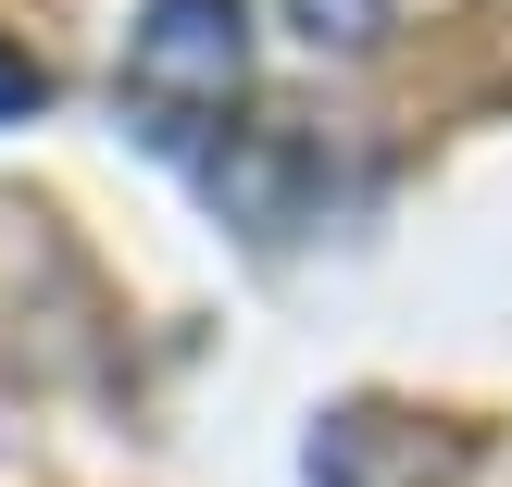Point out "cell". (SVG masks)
<instances>
[{
  "label": "cell",
  "mask_w": 512,
  "mask_h": 487,
  "mask_svg": "<svg viewBox=\"0 0 512 487\" xmlns=\"http://www.w3.org/2000/svg\"><path fill=\"white\" fill-rule=\"evenodd\" d=\"M250 100V0H150L125 25V113L163 150H213V125Z\"/></svg>",
  "instance_id": "cell-1"
},
{
  "label": "cell",
  "mask_w": 512,
  "mask_h": 487,
  "mask_svg": "<svg viewBox=\"0 0 512 487\" xmlns=\"http://www.w3.org/2000/svg\"><path fill=\"white\" fill-rule=\"evenodd\" d=\"M288 13H300V38H313V50H325V38H338V50H363L375 25H388V0H288Z\"/></svg>",
  "instance_id": "cell-2"
},
{
  "label": "cell",
  "mask_w": 512,
  "mask_h": 487,
  "mask_svg": "<svg viewBox=\"0 0 512 487\" xmlns=\"http://www.w3.org/2000/svg\"><path fill=\"white\" fill-rule=\"evenodd\" d=\"M38 100H50V75L25 63V50H0V125H25V113H38Z\"/></svg>",
  "instance_id": "cell-3"
}]
</instances>
